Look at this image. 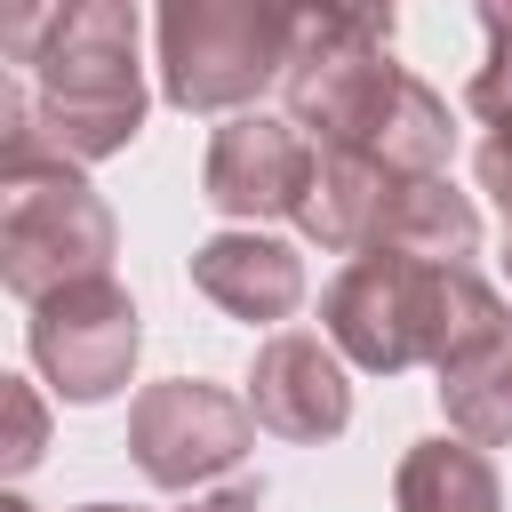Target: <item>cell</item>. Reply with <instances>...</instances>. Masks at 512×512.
<instances>
[{
    "instance_id": "obj_1",
    "label": "cell",
    "mask_w": 512,
    "mask_h": 512,
    "mask_svg": "<svg viewBox=\"0 0 512 512\" xmlns=\"http://www.w3.org/2000/svg\"><path fill=\"white\" fill-rule=\"evenodd\" d=\"M136 8L128 0H72V8H24L0 24L8 64L32 80L40 144L72 168L112 160L144 128V64H136Z\"/></svg>"
},
{
    "instance_id": "obj_2",
    "label": "cell",
    "mask_w": 512,
    "mask_h": 512,
    "mask_svg": "<svg viewBox=\"0 0 512 512\" xmlns=\"http://www.w3.org/2000/svg\"><path fill=\"white\" fill-rule=\"evenodd\" d=\"M320 336L376 376L448 368L488 336H512V304L472 264H416V256H352L320 288Z\"/></svg>"
},
{
    "instance_id": "obj_3",
    "label": "cell",
    "mask_w": 512,
    "mask_h": 512,
    "mask_svg": "<svg viewBox=\"0 0 512 512\" xmlns=\"http://www.w3.org/2000/svg\"><path fill=\"white\" fill-rule=\"evenodd\" d=\"M120 248V224L104 208V192L56 160H0V288L16 304H48L72 280H104Z\"/></svg>"
},
{
    "instance_id": "obj_4",
    "label": "cell",
    "mask_w": 512,
    "mask_h": 512,
    "mask_svg": "<svg viewBox=\"0 0 512 512\" xmlns=\"http://www.w3.org/2000/svg\"><path fill=\"white\" fill-rule=\"evenodd\" d=\"M392 8H296V40H288V120L320 144V152H352L368 136V120L384 112L400 64H392Z\"/></svg>"
},
{
    "instance_id": "obj_5",
    "label": "cell",
    "mask_w": 512,
    "mask_h": 512,
    "mask_svg": "<svg viewBox=\"0 0 512 512\" xmlns=\"http://www.w3.org/2000/svg\"><path fill=\"white\" fill-rule=\"evenodd\" d=\"M152 32H160V96L176 112H232L240 120V104H256V88H272L288 72L296 8L168 0Z\"/></svg>"
},
{
    "instance_id": "obj_6",
    "label": "cell",
    "mask_w": 512,
    "mask_h": 512,
    "mask_svg": "<svg viewBox=\"0 0 512 512\" xmlns=\"http://www.w3.org/2000/svg\"><path fill=\"white\" fill-rule=\"evenodd\" d=\"M24 344H32V368L48 376L56 400L96 408V400H112L128 384L136 344H144V320H136V296L104 272V280H72L48 304H32Z\"/></svg>"
},
{
    "instance_id": "obj_7",
    "label": "cell",
    "mask_w": 512,
    "mask_h": 512,
    "mask_svg": "<svg viewBox=\"0 0 512 512\" xmlns=\"http://www.w3.org/2000/svg\"><path fill=\"white\" fill-rule=\"evenodd\" d=\"M256 448V416L240 392L208 384V376H168L144 384L128 408V456L152 488H200L216 472H232Z\"/></svg>"
},
{
    "instance_id": "obj_8",
    "label": "cell",
    "mask_w": 512,
    "mask_h": 512,
    "mask_svg": "<svg viewBox=\"0 0 512 512\" xmlns=\"http://www.w3.org/2000/svg\"><path fill=\"white\" fill-rule=\"evenodd\" d=\"M312 176H320V144L296 128V120H272V112H240L208 136V160H200V200L232 224H272V216H304L312 200Z\"/></svg>"
},
{
    "instance_id": "obj_9",
    "label": "cell",
    "mask_w": 512,
    "mask_h": 512,
    "mask_svg": "<svg viewBox=\"0 0 512 512\" xmlns=\"http://www.w3.org/2000/svg\"><path fill=\"white\" fill-rule=\"evenodd\" d=\"M248 416L272 432V440H336L352 424V376H344V352L312 328H280L256 344V368H248Z\"/></svg>"
},
{
    "instance_id": "obj_10",
    "label": "cell",
    "mask_w": 512,
    "mask_h": 512,
    "mask_svg": "<svg viewBox=\"0 0 512 512\" xmlns=\"http://www.w3.org/2000/svg\"><path fill=\"white\" fill-rule=\"evenodd\" d=\"M192 288L248 328H280L304 304V256L272 232H216L192 248Z\"/></svg>"
},
{
    "instance_id": "obj_11",
    "label": "cell",
    "mask_w": 512,
    "mask_h": 512,
    "mask_svg": "<svg viewBox=\"0 0 512 512\" xmlns=\"http://www.w3.org/2000/svg\"><path fill=\"white\" fill-rule=\"evenodd\" d=\"M408 176H392L384 160H368V152H320V176H312V200H304V240H320V248H352V256H368L376 248V232H384V216H392V192H400Z\"/></svg>"
},
{
    "instance_id": "obj_12",
    "label": "cell",
    "mask_w": 512,
    "mask_h": 512,
    "mask_svg": "<svg viewBox=\"0 0 512 512\" xmlns=\"http://www.w3.org/2000/svg\"><path fill=\"white\" fill-rule=\"evenodd\" d=\"M384 256H416V264H472L480 256V208L472 192H456L448 176H408L392 192V216L376 232ZM368 248V256H376Z\"/></svg>"
},
{
    "instance_id": "obj_13",
    "label": "cell",
    "mask_w": 512,
    "mask_h": 512,
    "mask_svg": "<svg viewBox=\"0 0 512 512\" xmlns=\"http://www.w3.org/2000/svg\"><path fill=\"white\" fill-rule=\"evenodd\" d=\"M400 512H504V480L472 440H416L392 472Z\"/></svg>"
},
{
    "instance_id": "obj_14",
    "label": "cell",
    "mask_w": 512,
    "mask_h": 512,
    "mask_svg": "<svg viewBox=\"0 0 512 512\" xmlns=\"http://www.w3.org/2000/svg\"><path fill=\"white\" fill-rule=\"evenodd\" d=\"M352 152L384 160L392 176H440L448 152H456V120H448V104H440L416 72H400L392 96H384V112L368 120V136H360Z\"/></svg>"
},
{
    "instance_id": "obj_15",
    "label": "cell",
    "mask_w": 512,
    "mask_h": 512,
    "mask_svg": "<svg viewBox=\"0 0 512 512\" xmlns=\"http://www.w3.org/2000/svg\"><path fill=\"white\" fill-rule=\"evenodd\" d=\"M432 376H440V408H448L456 440H472V448L512 440V336H488L480 352H464Z\"/></svg>"
},
{
    "instance_id": "obj_16",
    "label": "cell",
    "mask_w": 512,
    "mask_h": 512,
    "mask_svg": "<svg viewBox=\"0 0 512 512\" xmlns=\"http://www.w3.org/2000/svg\"><path fill=\"white\" fill-rule=\"evenodd\" d=\"M0 384H8V392H0V400H8V448H0V472L24 480V472L40 464V448H48V408H40V392H32L24 376H0Z\"/></svg>"
},
{
    "instance_id": "obj_17",
    "label": "cell",
    "mask_w": 512,
    "mask_h": 512,
    "mask_svg": "<svg viewBox=\"0 0 512 512\" xmlns=\"http://www.w3.org/2000/svg\"><path fill=\"white\" fill-rule=\"evenodd\" d=\"M480 192L504 208V224H512V128H496L488 144H480Z\"/></svg>"
},
{
    "instance_id": "obj_18",
    "label": "cell",
    "mask_w": 512,
    "mask_h": 512,
    "mask_svg": "<svg viewBox=\"0 0 512 512\" xmlns=\"http://www.w3.org/2000/svg\"><path fill=\"white\" fill-rule=\"evenodd\" d=\"M184 512H264V480H224V488L192 496Z\"/></svg>"
},
{
    "instance_id": "obj_19",
    "label": "cell",
    "mask_w": 512,
    "mask_h": 512,
    "mask_svg": "<svg viewBox=\"0 0 512 512\" xmlns=\"http://www.w3.org/2000/svg\"><path fill=\"white\" fill-rule=\"evenodd\" d=\"M80 512H136V504H80Z\"/></svg>"
},
{
    "instance_id": "obj_20",
    "label": "cell",
    "mask_w": 512,
    "mask_h": 512,
    "mask_svg": "<svg viewBox=\"0 0 512 512\" xmlns=\"http://www.w3.org/2000/svg\"><path fill=\"white\" fill-rule=\"evenodd\" d=\"M0 512H32V504H24V496H0Z\"/></svg>"
}]
</instances>
